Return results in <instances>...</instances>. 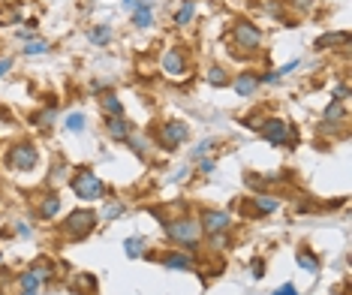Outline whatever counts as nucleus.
Here are the masks:
<instances>
[{"label": "nucleus", "instance_id": "obj_5", "mask_svg": "<svg viewBox=\"0 0 352 295\" xmlns=\"http://www.w3.org/2000/svg\"><path fill=\"white\" fill-rule=\"evenodd\" d=\"M6 163L12 166V169H18V172H28V169L36 166V148L33 145H15L6 154Z\"/></svg>", "mask_w": 352, "mask_h": 295}, {"label": "nucleus", "instance_id": "obj_38", "mask_svg": "<svg viewBox=\"0 0 352 295\" xmlns=\"http://www.w3.org/2000/svg\"><path fill=\"white\" fill-rule=\"evenodd\" d=\"M310 3H313V0H295V9H301V12H307V9H310Z\"/></svg>", "mask_w": 352, "mask_h": 295}, {"label": "nucleus", "instance_id": "obj_27", "mask_svg": "<svg viewBox=\"0 0 352 295\" xmlns=\"http://www.w3.org/2000/svg\"><path fill=\"white\" fill-rule=\"evenodd\" d=\"M48 51V42L42 39V42H28L24 45V55H45Z\"/></svg>", "mask_w": 352, "mask_h": 295}, {"label": "nucleus", "instance_id": "obj_32", "mask_svg": "<svg viewBox=\"0 0 352 295\" xmlns=\"http://www.w3.org/2000/svg\"><path fill=\"white\" fill-rule=\"evenodd\" d=\"M9 69H12V61H9V58H3V61H0V78H3Z\"/></svg>", "mask_w": 352, "mask_h": 295}, {"label": "nucleus", "instance_id": "obj_3", "mask_svg": "<svg viewBox=\"0 0 352 295\" xmlns=\"http://www.w3.org/2000/svg\"><path fill=\"white\" fill-rule=\"evenodd\" d=\"M166 232H169V238L178 241V244H187V247H196V244H199V226H196L193 220H172V223L166 226Z\"/></svg>", "mask_w": 352, "mask_h": 295}, {"label": "nucleus", "instance_id": "obj_17", "mask_svg": "<svg viewBox=\"0 0 352 295\" xmlns=\"http://www.w3.org/2000/svg\"><path fill=\"white\" fill-rule=\"evenodd\" d=\"M298 265H301L307 274H319V262H316L313 253H304V250H301V253H298Z\"/></svg>", "mask_w": 352, "mask_h": 295}, {"label": "nucleus", "instance_id": "obj_12", "mask_svg": "<svg viewBox=\"0 0 352 295\" xmlns=\"http://www.w3.org/2000/svg\"><path fill=\"white\" fill-rule=\"evenodd\" d=\"M163 268L187 271V268H193V259L187 256V253H166V256H163Z\"/></svg>", "mask_w": 352, "mask_h": 295}, {"label": "nucleus", "instance_id": "obj_40", "mask_svg": "<svg viewBox=\"0 0 352 295\" xmlns=\"http://www.w3.org/2000/svg\"><path fill=\"white\" fill-rule=\"evenodd\" d=\"M24 295H36V292H24Z\"/></svg>", "mask_w": 352, "mask_h": 295}, {"label": "nucleus", "instance_id": "obj_37", "mask_svg": "<svg viewBox=\"0 0 352 295\" xmlns=\"http://www.w3.org/2000/svg\"><path fill=\"white\" fill-rule=\"evenodd\" d=\"M346 94H349V91H346V85H337V88H334V97H337V99H346Z\"/></svg>", "mask_w": 352, "mask_h": 295}, {"label": "nucleus", "instance_id": "obj_25", "mask_svg": "<svg viewBox=\"0 0 352 295\" xmlns=\"http://www.w3.org/2000/svg\"><path fill=\"white\" fill-rule=\"evenodd\" d=\"M75 289H88V292H82V295H94V289H96V280L91 277V274H82V277L75 280Z\"/></svg>", "mask_w": 352, "mask_h": 295}, {"label": "nucleus", "instance_id": "obj_20", "mask_svg": "<svg viewBox=\"0 0 352 295\" xmlns=\"http://www.w3.org/2000/svg\"><path fill=\"white\" fill-rule=\"evenodd\" d=\"M142 244H145V241H142L139 235H132V238H127V241H124V253H127L129 259H136V256L142 253Z\"/></svg>", "mask_w": 352, "mask_h": 295}, {"label": "nucleus", "instance_id": "obj_11", "mask_svg": "<svg viewBox=\"0 0 352 295\" xmlns=\"http://www.w3.org/2000/svg\"><path fill=\"white\" fill-rule=\"evenodd\" d=\"M163 69H166L169 75H181V72H184V55H181V51H166V55H163Z\"/></svg>", "mask_w": 352, "mask_h": 295}, {"label": "nucleus", "instance_id": "obj_30", "mask_svg": "<svg viewBox=\"0 0 352 295\" xmlns=\"http://www.w3.org/2000/svg\"><path fill=\"white\" fill-rule=\"evenodd\" d=\"M33 271H36L39 280H48V277H51V268H48V265H39V268H33Z\"/></svg>", "mask_w": 352, "mask_h": 295}, {"label": "nucleus", "instance_id": "obj_29", "mask_svg": "<svg viewBox=\"0 0 352 295\" xmlns=\"http://www.w3.org/2000/svg\"><path fill=\"white\" fill-rule=\"evenodd\" d=\"M129 145H132L136 151H145V148H148V139H145V136H132V139H129Z\"/></svg>", "mask_w": 352, "mask_h": 295}, {"label": "nucleus", "instance_id": "obj_13", "mask_svg": "<svg viewBox=\"0 0 352 295\" xmlns=\"http://www.w3.org/2000/svg\"><path fill=\"white\" fill-rule=\"evenodd\" d=\"M109 136H112V139H118V142L129 139V124L121 118V115H118V118H115V115L109 118Z\"/></svg>", "mask_w": 352, "mask_h": 295}, {"label": "nucleus", "instance_id": "obj_2", "mask_svg": "<svg viewBox=\"0 0 352 295\" xmlns=\"http://www.w3.org/2000/svg\"><path fill=\"white\" fill-rule=\"evenodd\" d=\"M72 193L85 202H94V199H102V181L96 178L94 172H78L72 178Z\"/></svg>", "mask_w": 352, "mask_h": 295}, {"label": "nucleus", "instance_id": "obj_1", "mask_svg": "<svg viewBox=\"0 0 352 295\" xmlns=\"http://www.w3.org/2000/svg\"><path fill=\"white\" fill-rule=\"evenodd\" d=\"M262 136L271 142V145H277V148H283V145H295V127L289 124V121H280V118H271V121H265L262 124Z\"/></svg>", "mask_w": 352, "mask_h": 295}, {"label": "nucleus", "instance_id": "obj_35", "mask_svg": "<svg viewBox=\"0 0 352 295\" xmlns=\"http://www.w3.org/2000/svg\"><path fill=\"white\" fill-rule=\"evenodd\" d=\"M208 148H211V142H208V139H205V142H202V145H199V148H196V151H193V157H202V154H205V151H208Z\"/></svg>", "mask_w": 352, "mask_h": 295}, {"label": "nucleus", "instance_id": "obj_36", "mask_svg": "<svg viewBox=\"0 0 352 295\" xmlns=\"http://www.w3.org/2000/svg\"><path fill=\"white\" fill-rule=\"evenodd\" d=\"M292 69H298V61H292V64H286L283 69H277V78H280V75H286V72H292Z\"/></svg>", "mask_w": 352, "mask_h": 295}, {"label": "nucleus", "instance_id": "obj_21", "mask_svg": "<svg viewBox=\"0 0 352 295\" xmlns=\"http://www.w3.org/2000/svg\"><path fill=\"white\" fill-rule=\"evenodd\" d=\"M69 132H82L85 130V115H78V112H72V115H66V124H64Z\"/></svg>", "mask_w": 352, "mask_h": 295}, {"label": "nucleus", "instance_id": "obj_18", "mask_svg": "<svg viewBox=\"0 0 352 295\" xmlns=\"http://www.w3.org/2000/svg\"><path fill=\"white\" fill-rule=\"evenodd\" d=\"M58 211H61V199H58V196H45L42 208H39V214H42V217L48 220V217H55Z\"/></svg>", "mask_w": 352, "mask_h": 295}, {"label": "nucleus", "instance_id": "obj_24", "mask_svg": "<svg viewBox=\"0 0 352 295\" xmlns=\"http://www.w3.org/2000/svg\"><path fill=\"white\" fill-rule=\"evenodd\" d=\"M102 109H105L109 115H115V118H118V115H124V105H121V99H118V97H105V99H102Z\"/></svg>", "mask_w": 352, "mask_h": 295}, {"label": "nucleus", "instance_id": "obj_6", "mask_svg": "<svg viewBox=\"0 0 352 295\" xmlns=\"http://www.w3.org/2000/svg\"><path fill=\"white\" fill-rule=\"evenodd\" d=\"M187 136H190V127H187V124H181V121H169V124H163V132H160L163 145H166L169 151H172L175 145H181Z\"/></svg>", "mask_w": 352, "mask_h": 295}, {"label": "nucleus", "instance_id": "obj_7", "mask_svg": "<svg viewBox=\"0 0 352 295\" xmlns=\"http://www.w3.org/2000/svg\"><path fill=\"white\" fill-rule=\"evenodd\" d=\"M235 42L244 45V48H256L259 42H262V31L253 28V24H247V21H238L235 24Z\"/></svg>", "mask_w": 352, "mask_h": 295}, {"label": "nucleus", "instance_id": "obj_39", "mask_svg": "<svg viewBox=\"0 0 352 295\" xmlns=\"http://www.w3.org/2000/svg\"><path fill=\"white\" fill-rule=\"evenodd\" d=\"M15 229H18V235H24V238H28V235H31V229H28V226H24V223H15Z\"/></svg>", "mask_w": 352, "mask_h": 295}, {"label": "nucleus", "instance_id": "obj_23", "mask_svg": "<svg viewBox=\"0 0 352 295\" xmlns=\"http://www.w3.org/2000/svg\"><path fill=\"white\" fill-rule=\"evenodd\" d=\"M325 121H334V124L343 121V105H340V99H334V102L325 109Z\"/></svg>", "mask_w": 352, "mask_h": 295}, {"label": "nucleus", "instance_id": "obj_33", "mask_svg": "<svg viewBox=\"0 0 352 295\" xmlns=\"http://www.w3.org/2000/svg\"><path fill=\"white\" fill-rule=\"evenodd\" d=\"M199 169H202V175H211V172H214V163H211V160H202Z\"/></svg>", "mask_w": 352, "mask_h": 295}, {"label": "nucleus", "instance_id": "obj_31", "mask_svg": "<svg viewBox=\"0 0 352 295\" xmlns=\"http://www.w3.org/2000/svg\"><path fill=\"white\" fill-rule=\"evenodd\" d=\"M274 295H298V289H295L292 283H283V286H280V289H277Z\"/></svg>", "mask_w": 352, "mask_h": 295}, {"label": "nucleus", "instance_id": "obj_8", "mask_svg": "<svg viewBox=\"0 0 352 295\" xmlns=\"http://www.w3.org/2000/svg\"><path fill=\"white\" fill-rule=\"evenodd\" d=\"M205 229L211 232V235H217V232L229 229V223H232V217L226 214V211H205Z\"/></svg>", "mask_w": 352, "mask_h": 295}, {"label": "nucleus", "instance_id": "obj_41", "mask_svg": "<svg viewBox=\"0 0 352 295\" xmlns=\"http://www.w3.org/2000/svg\"><path fill=\"white\" fill-rule=\"evenodd\" d=\"M129 3H132V0H129Z\"/></svg>", "mask_w": 352, "mask_h": 295}, {"label": "nucleus", "instance_id": "obj_9", "mask_svg": "<svg viewBox=\"0 0 352 295\" xmlns=\"http://www.w3.org/2000/svg\"><path fill=\"white\" fill-rule=\"evenodd\" d=\"M129 6H136V15H132V24L136 28H151V0H132Z\"/></svg>", "mask_w": 352, "mask_h": 295}, {"label": "nucleus", "instance_id": "obj_4", "mask_svg": "<svg viewBox=\"0 0 352 295\" xmlns=\"http://www.w3.org/2000/svg\"><path fill=\"white\" fill-rule=\"evenodd\" d=\"M94 226H96V214L94 211H85V208H82V211H72L69 220H66V232H69L72 238H85Z\"/></svg>", "mask_w": 352, "mask_h": 295}, {"label": "nucleus", "instance_id": "obj_28", "mask_svg": "<svg viewBox=\"0 0 352 295\" xmlns=\"http://www.w3.org/2000/svg\"><path fill=\"white\" fill-rule=\"evenodd\" d=\"M121 214H124V205H121V202H112V205L105 208V217H121Z\"/></svg>", "mask_w": 352, "mask_h": 295}, {"label": "nucleus", "instance_id": "obj_16", "mask_svg": "<svg viewBox=\"0 0 352 295\" xmlns=\"http://www.w3.org/2000/svg\"><path fill=\"white\" fill-rule=\"evenodd\" d=\"M277 205H280V199L265 196V193H259L256 196V211L259 214H271V211H277Z\"/></svg>", "mask_w": 352, "mask_h": 295}, {"label": "nucleus", "instance_id": "obj_15", "mask_svg": "<svg viewBox=\"0 0 352 295\" xmlns=\"http://www.w3.org/2000/svg\"><path fill=\"white\" fill-rule=\"evenodd\" d=\"M193 15H196V3H193V0H184V3H181V9L175 12V24H178V28H184Z\"/></svg>", "mask_w": 352, "mask_h": 295}, {"label": "nucleus", "instance_id": "obj_19", "mask_svg": "<svg viewBox=\"0 0 352 295\" xmlns=\"http://www.w3.org/2000/svg\"><path fill=\"white\" fill-rule=\"evenodd\" d=\"M18 280H21V289H24V292H36V289H39V283H42V280L36 277V271H24Z\"/></svg>", "mask_w": 352, "mask_h": 295}, {"label": "nucleus", "instance_id": "obj_26", "mask_svg": "<svg viewBox=\"0 0 352 295\" xmlns=\"http://www.w3.org/2000/svg\"><path fill=\"white\" fill-rule=\"evenodd\" d=\"M208 82L220 88V85H226L229 78H226V72H223V69H220V66H211V72H208Z\"/></svg>", "mask_w": 352, "mask_h": 295}, {"label": "nucleus", "instance_id": "obj_34", "mask_svg": "<svg viewBox=\"0 0 352 295\" xmlns=\"http://www.w3.org/2000/svg\"><path fill=\"white\" fill-rule=\"evenodd\" d=\"M39 121H42V124H51V121H55V109H45V112H42V118H39Z\"/></svg>", "mask_w": 352, "mask_h": 295}, {"label": "nucleus", "instance_id": "obj_10", "mask_svg": "<svg viewBox=\"0 0 352 295\" xmlns=\"http://www.w3.org/2000/svg\"><path fill=\"white\" fill-rule=\"evenodd\" d=\"M256 88H259V75H253V72H241L235 78V94H241V97H250Z\"/></svg>", "mask_w": 352, "mask_h": 295}, {"label": "nucleus", "instance_id": "obj_14", "mask_svg": "<svg viewBox=\"0 0 352 295\" xmlns=\"http://www.w3.org/2000/svg\"><path fill=\"white\" fill-rule=\"evenodd\" d=\"M349 42V33L340 31V33H322L316 39V48H328V45H346Z\"/></svg>", "mask_w": 352, "mask_h": 295}, {"label": "nucleus", "instance_id": "obj_22", "mask_svg": "<svg viewBox=\"0 0 352 295\" xmlns=\"http://www.w3.org/2000/svg\"><path fill=\"white\" fill-rule=\"evenodd\" d=\"M109 39H112V28H105V24H99L96 31H91V42L94 45H105Z\"/></svg>", "mask_w": 352, "mask_h": 295}]
</instances>
